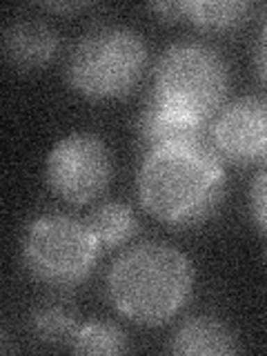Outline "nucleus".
<instances>
[{
	"label": "nucleus",
	"mask_w": 267,
	"mask_h": 356,
	"mask_svg": "<svg viewBox=\"0 0 267 356\" xmlns=\"http://www.w3.org/2000/svg\"><path fill=\"white\" fill-rule=\"evenodd\" d=\"M225 161L209 140H176L143 152L136 172L140 205L174 227L207 220L225 196Z\"/></svg>",
	"instance_id": "obj_1"
},
{
	"label": "nucleus",
	"mask_w": 267,
	"mask_h": 356,
	"mask_svg": "<svg viewBox=\"0 0 267 356\" xmlns=\"http://www.w3.org/2000/svg\"><path fill=\"white\" fill-rule=\"evenodd\" d=\"M194 267L185 252L163 241L131 245L111 263L107 296L120 316L156 327L174 318L192 296Z\"/></svg>",
	"instance_id": "obj_2"
},
{
	"label": "nucleus",
	"mask_w": 267,
	"mask_h": 356,
	"mask_svg": "<svg viewBox=\"0 0 267 356\" xmlns=\"http://www.w3.org/2000/svg\"><path fill=\"white\" fill-rule=\"evenodd\" d=\"M229 67L222 54L203 40H178L154 65L152 94L181 114L209 122L225 103Z\"/></svg>",
	"instance_id": "obj_3"
},
{
	"label": "nucleus",
	"mask_w": 267,
	"mask_h": 356,
	"mask_svg": "<svg viewBox=\"0 0 267 356\" xmlns=\"http://www.w3.org/2000/svg\"><path fill=\"white\" fill-rule=\"evenodd\" d=\"M145 63L147 44L136 29L96 25L74 42L67 58V81L85 98H118L136 87Z\"/></svg>",
	"instance_id": "obj_4"
},
{
	"label": "nucleus",
	"mask_w": 267,
	"mask_h": 356,
	"mask_svg": "<svg viewBox=\"0 0 267 356\" xmlns=\"http://www.w3.org/2000/svg\"><path fill=\"white\" fill-rule=\"evenodd\" d=\"M100 245L87 220L67 214L33 218L20 241V259L36 281L49 287H74L94 272Z\"/></svg>",
	"instance_id": "obj_5"
},
{
	"label": "nucleus",
	"mask_w": 267,
	"mask_h": 356,
	"mask_svg": "<svg viewBox=\"0 0 267 356\" xmlns=\"http://www.w3.org/2000/svg\"><path fill=\"white\" fill-rule=\"evenodd\" d=\"M47 183L67 203L83 205L103 194L111 181V154L92 131H72L47 154Z\"/></svg>",
	"instance_id": "obj_6"
},
{
	"label": "nucleus",
	"mask_w": 267,
	"mask_h": 356,
	"mask_svg": "<svg viewBox=\"0 0 267 356\" xmlns=\"http://www.w3.org/2000/svg\"><path fill=\"white\" fill-rule=\"evenodd\" d=\"M209 143L227 163L263 165L267 156V98L238 96L222 105L209 125Z\"/></svg>",
	"instance_id": "obj_7"
},
{
	"label": "nucleus",
	"mask_w": 267,
	"mask_h": 356,
	"mask_svg": "<svg viewBox=\"0 0 267 356\" xmlns=\"http://www.w3.org/2000/svg\"><path fill=\"white\" fill-rule=\"evenodd\" d=\"M136 136L143 152L176 140H209V122L189 118L149 96L138 111Z\"/></svg>",
	"instance_id": "obj_8"
},
{
	"label": "nucleus",
	"mask_w": 267,
	"mask_h": 356,
	"mask_svg": "<svg viewBox=\"0 0 267 356\" xmlns=\"http://www.w3.org/2000/svg\"><path fill=\"white\" fill-rule=\"evenodd\" d=\"M3 47L14 67L36 70V67L47 65L58 51V33L42 20L18 18L5 29Z\"/></svg>",
	"instance_id": "obj_9"
},
{
	"label": "nucleus",
	"mask_w": 267,
	"mask_h": 356,
	"mask_svg": "<svg viewBox=\"0 0 267 356\" xmlns=\"http://www.w3.org/2000/svg\"><path fill=\"white\" fill-rule=\"evenodd\" d=\"M174 354H232L241 345L227 323L216 316L198 314L185 318L170 339Z\"/></svg>",
	"instance_id": "obj_10"
},
{
	"label": "nucleus",
	"mask_w": 267,
	"mask_h": 356,
	"mask_svg": "<svg viewBox=\"0 0 267 356\" xmlns=\"http://www.w3.org/2000/svg\"><path fill=\"white\" fill-rule=\"evenodd\" d=\"M252 5L243 0H181V18L205 31L238 27L250 16Z\"/></svg>",
	"instance_id": "obj_11"
},
{
	"label": "nucleus",
	"mask_w": 267,
	"mask_h": 356,
	"mask_svg": "<svg viewBox=\"0 0 267 356\" xmlns=\"http://www.w3.org/2000/svg\"><path fill=\"white\" fill-rule=\"evenodd\" d=\"M89 229L94 232L100 248H118L138 232V218L127 203L107 200L92 209L87 218Z\"/></svg>",
	"instance_id": "obj_12"
},
{
	"label": "nucleus",
	"mask_w": 267,
	"mask_h": 356,
	"mask_svg": "<svg viewBox=\"0 0 267 356\" xmlns=\"http://www.w3.org/2000/svg\"><path fill=\"white\" fill-rule=\"evenodd\" d=\"M29 327L40 343H72L78 330V316L72 305L60 303V300H47V303H40L31 312Z\"/></svg>",
	"instance_id": "obj_13"
},
{
	"label": "nucleus",
	"mask_w": 267,
	"mask_h": 356,
	"mask_svg": "<svg viewBox=\"0 0 267 356\" xmlns=\"http://www.w3.org/2000/svg\"><path fill=\"white\" fill-rule=\"evenodd\" d=\"M70 348L76 354H120L127 350V337L114 323L89 321L78 325Z\"/></svg>",
	"instance_id": "obj_14"
},
{
	"label": "nucleus",
	"mask_w": 267,
	"mask_h": 356,
	"mask_svg": "<svg viewBox=\"0 0 267 356\" xmlns=\"http://www.w3.org/2000/svg\"><path fill=\"white\" fill-rule=\"evenodd\" d=\"M250 214L256 227L267 234V167L256 174L250 185Z\"/></svg>",
	"instance_id": "obj_15"
},
{
	"label": "nucleus",
	"mask_w": 267,
	"mask_h": 356,
	"mask_svg": "<svg viewBox=\"0 0 267 356\" xmlns=\"http://www.w3.org/2000/svg\"><path fill=\"white\" fill-rule=\"evenodd\" d=\"M254 65H256V74H259L261 83L267 87V7L261 14V29H259V40H256Z\"/></svg>",
	"instance_id": "obj_16"
},
{
	"label": "nucleus",
	"mask_w": 267,
	"mask_h": 356,
	"mask_svg": "<svg viewBox=\"0 0 267 356\" xmlns=\"http://www.w3.org/2000/svg\"><path fill=\"white\" fill-rule=\"evenodd\" d=\"M263 167H267V156H265V161H263Z\"/></svg>",
	"instance_id": "obj_17"
}]
</instances>
